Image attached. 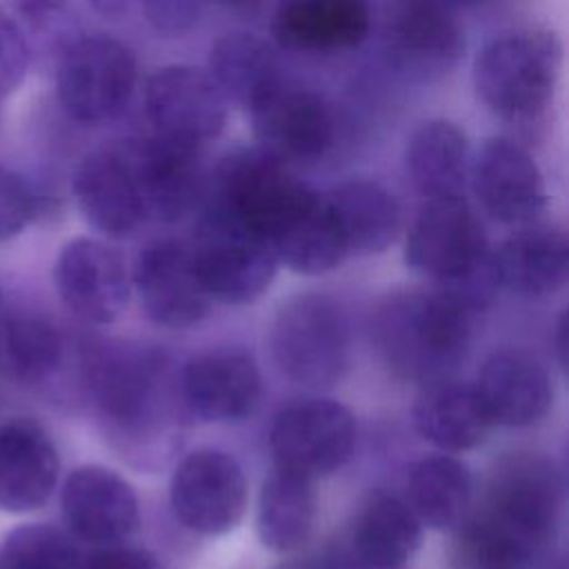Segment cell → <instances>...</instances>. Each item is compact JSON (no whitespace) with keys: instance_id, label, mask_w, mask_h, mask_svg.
<instances>
[{"instance_id":"cell-41","label":"cell","mask_w":569,"mask_h":569,"mask_svg":"<svg viewBox=\"0 0 569 569\" xmlns=\"http://www.w3.org/2000/svg\"><path fill=\"white\" fill-rule=\"evenodd\" d=\"M9 2L29 18H47L60 7L62 0H9Z\"/></svg>"},{"instance_id":"cell-42","label":"cell","mask_w":569,"mask_h":569,"mask_svg":"<svg viewBox=\"0 0 569 569\" xmlns=\"http://www.w3.org/2000/svg\"><path fill=\"white\" fill-rule=\"evenodd\" d=\"M89 2L104 16H120L133 4V0H89Z\"/></svg>"},{"instance_id":"cell-27","label":"cell","mask_w":569,"mask_h":569,"mask_svg":"<svg viewBox=\"0 0 569 569\" xmlns=\"http://www.w3.org/2000/svg\"><path fill=\"white\" fill-rule=\"evenodd\" d=\"M420 540L422 522L411 507L391 493H376L351 525L347 556L362 569H400L413 558Z\"/></svg>"},{"instance_id":"cell-6","label":"cell","mask_w":569,"mask_h":569,"mask_svg":"<svg viewBox=\"0 0 569 569\" xmlns=\"http://www.w3.org/2000/svg\"><path fill=\"white\" fill-rule=\"evenodd\" d=\"M562 47L551 31L529 29L491 40L476 58L480 100L505 120L538 116L556 89Z\"/></svg>"},{"instance_id":"cell-14","label":"cell","mask_w":569,"mask_h":569,"mask_svg":"<svg viewBox=\"0 0 569 569\" xmlns=\"http://www.w3.org/2000/svg\"><path fill=\"white\" fill-rule=\"evenodd\" d=\"M144 109L156 133L189 147L213 140L227 120V100L209 73L187 64L162 67L147 80Z\"/></svg>"},{"instance_id":"cell-45","label":"cell","mask_w":569,"mask_h":569,"mask_svg":"<svg viewBox=\"0 0 569 569\" xmlns=\"http://www.w3.org/2000/svg\"><path fill=\"white\" fill-rule=\"evenodd\" d=\"M440 2H445L447 7H451V9H460V7H471V4H478L480 0H440Z\"/></svg>"},{"instance_id":"cell-31","label":"cell","mask_w":569,"mask_h":569,"mask_svg":"<svg viewBox=\"0 0 569 569\" xmlns=\"http://www.w3.org/2000/svg\"><path fill=\"white\" fill-rule=\"evenodd\" d=\"M316 520L313 480L276 467L262 482L258 500V538L278 553L296 551L307 542Z\"/></svg>"},{"instance_id":"cell-5","label":"cell","mask_w":569,"mask_h":569,"mask_svg":"<svg viewBox=\"0 0 569 569\" xmlns=\"http://www.w3.org/2000/svg\"><path fill=\"white\" fill-rule=\"evenodd\" d=\"M278 369L296 385L329 389L351 362V331L342 307L325 293H300L287 300L269 331Z\"/></svg>"},{"instance_id":"cell-28","label":"cell","mask_w":569,"mask_h":569,"mask_svg":"<svg viewBox=\"0 0 569 569\" xmlns=\"http://www.w3.org/2000/svg\"><path fill=\"white\" fill-rule=\"evenodd\" d=\"M413 425L425 440L442 451H469L482 445L491 429L473 385L451 378L422 387L413 407Z\"/></svg>"},{"instance_id":"cell-25","label":"cell","mask_w":569,"mask_h":569,"mask_svg":"<svg viewBox=\"0 0 569 569\" xmlns=\"http://www.w3.org/2000/svg\"><path fill=\"white\" fill-rule=\"evenodd\" d=\"M325 204L347 256L380 253L400 233L402 209L396 196L373 180H347L325 196Z\"/></svg>"},{"instance_id":"cell-18","label":"cell","mask_w":569,"mask_h":569,"mask_svg":"<svg viewBox=\"0 0 569 569\" xmlns=\"http://www.w3.org/2000/svg\"><path fill=\"white\" fill-rule=\"evenodd\" d=\"M258 149L280 164L320 160L333 142V116L322 98L302 89H276L251 109Z\"/></svg>"},{"instance_id":"cell-30","label":"cell","mask_w":569,"mask_h":569,"mask_svg":"<svg viewBox=\"0 0 569 569\" xmlns=\"http://www.w3.org/2000/svg\"><path fill=\"white\" fill-rule=\"evenodd\" d=\"M467 136L447 120H429L418 127L405 151V169L427 200L462 196L469 178Z\"/></svg>"},{"instance_id":"cell-7","label":"cell","mask_w":569,"mask_h":569,"mask_svg":"<svg viewBox=\"0 0 569 569\" xmlns=\"http://www.w3.org/2000/svg\"><path fill=\"white\" fill-rule=\"evenodd\" d=\"M191 253L207 293L224 305L258 300L273 282L278 264L258 231L211 202L200 218Z\"/></svg>"},{"instance_id":"cell-12","label":"cell","mask_w":569,"mask_h":569,"mask_svg":"<svg viewBox=\"0 0 569 569\" xmlns=\"http://www.w3.org/2000/svg\"><path fill=\"white\" fill-rule=\"evenodd\" d=\"M385 42L393 64L418 80L445 76L465 51L456 9L440 0H391Z\"/></svg>"},{"instance_id":"cell-33","label":"cell","mask_w":569,"mask_h":569,"mask_svg":"<svg viewBox=\"0 0 569 569\" xmlns=\"http://www.w3.org/2000/svg\"><path fill=\"white\" fill-rule=\"evenodd\" d=\"M269 247L278 262L305 276L331 271L347 258L320 193L271 236Z\"/></svg>"},{"instance_id":"cell-10","label":"cell","mask_w":569,"mask_h":569,"mask_svg":"<svg viewBox=\"0 0 569 569\" xmlns=\"http://www.w3.org/2000/svg\"><path fill=\"white\" fill-rule=\"evenodd\" d=\"M351 411L327 398H307L282 409L271 427L269 447L276 467L307 476H329L353 453Z\"/></svg>"},{"instance_id":"cell-15","label":"cell","mask_w":569,"mask_h":569,"mask_svg":"<svg viewBox=\"0 0 569 569\" xmlns=\"http://www.w3.org/2000/svg\"><path fill=\"white\" fill-rule=\"evenodd\" d=\"M136 176L147 218L164 222L187 216L202 196V169L198 147H189L151 133L120 142Z\"/></svg>"},{"instance_id":"cell-13","label":"cell","mask_w":569,"mask_h":569,"mask_svg":"<svg viewBox=\"0 0 569 569\" xmlns=\"http://www.w3.org/2000/svg\"><path fill=\"white\" fill-rule=\"evenodd\" d=\"M131 287L144 316L160 327L198 325L211 307L191 247L178 240H158L144 247L136 258Z\"/></svg>"},{"instance_id":"cell-39","label":"cell","mask_w":569,"mask_h":569,"mask_svg":"<svg viewBox=\"0 0 569 569\" xmlns=\"http://www.w3.org/2000/svg\"><path fill=\"white\" fill-rule=\"evenodd\" d=\"M80 569H164V565L147 549L111 547L93 553Z\"/></svg>"},{"instance_id":"cell-19","label":"cell","mask_w":569,"mask_h":569,"mask_svg":"<svg viewBox=\"0 0 569 569\" xmlns=\"http://www.w3.org/2000/svg\"><path fill=\"white\" fill-rule=\"evenodd\" d=\"M62 513L69 529L93 545H113L138 525V498L131 485L100 465L71 471L62 487Z\"/></svg>"},{"instance_id":"cell-29","label":"cell","mask_w":569,"mask_h":569,"mask_svg":"<svg viewBox=\"0 0 569 569\" xmlns=\"http://www.w3.org/2000/svg\"><path fill=\"white\" fill-rule=\"evenodd\" d=\"M209 78L227 104L258 107L280 89V64L273 49L253 33H227L209 51Z\"/></svg>"},{"instance_id":"cell-2","label":"cell","mask_w":569,"mask_h":569,"mask_svg":"<svg viewBox=\"0 0 569 569\" xmlns=\"http://www.w3.org/2000/svg\"><path fill=\"white\" fill-rule=\"evenodd\" d=\"M562 507V480L540 453L498 462L480 507L458 525L460 569H529L551 542Z\"/></svg>"},{"instance_id":"cell-24","label":"cell","mask_w":569,"mask_h":569,"mask_svg":"<svg viewBox=\"0 0 569 569\" xmlns=\"http://www.w3.org/2000/svg\"><path fill=\"white\" fill-rule=\"evenodd\" d=\"M271 33L289 51H347L367 38L369 9L362 0H282Z\"/></svg>"},{"instance_id":"cell-17","label":"cell","mask_w":569,"mask_h":569,"mask_svg":"<svg viewBox=\"0 0 569 569\" xmlns=\"http://www.w3.org/2000/svg\"><path fill=\"white\" fill-rule=\"evenodd\" d=\"M469 178L485 213L502 224H529L547 202L538 164L507 138L485 140L469 162Z\"/></svg>"},{"instance_id":"cell-8","label":"cell","mask_w":569,"mask_h":569,"mask_svg":"<svg viewBox=\"0 0 569 569\" xmlns=\"http://www.w3.org/2000/svg\"><path fill=\"white\" fill-rule=\"evenodd\" d=\"M313 196V189L296 180L262 149L227 153L216 167L211 184V204L249 224L267 242Z\"/></svg>"},{"instance_id":"cell-36","label":"cell","mask_w":569,"mask_h":569,"mask_svg":"<svg viewBox=\"0 0 569 569\" xmlns=\"http://www.w3.org/2000/svg\"><path fill=\"white\" fill-rule=\"evenodd\" d=\"M33 196L27 184L4 167H0V242L13 238L29 222Z\"/></svg>"},{"instance_id":"cell-37","label":"cell","mask_w":569,"mask_h":569,"mask_svg":"<svg viewBox=\"0 0 569 569\" xmlns=\"http://www.w3.org/2000/svg\"><path fill=\"white\" fill-rule=\"evenodd\" d=\"M140 7L158 33L180 36L198 22L202 0H140Z\"/></svg>"},{"instance_id":"cell-1","label":"cell","mask_w":569,"mask_h":569,"mask_svg":"<svg viewBox=\"0 0 569 569\" xmlns=\"http://www.w3.org/2000/svg\"><path fill=\"white\" fill-rule=\"evenodd\" d=\"M91 391L109 442L133 467L153 471L180 449L191 413L164 351L138 345L98 351Z\"/></svg>"},{"instance_id":"cell-38","label":"cell","mask_w":569,"mask_h":569,"mask_svg":"<svg viewBox=\"0 0 569 569\" xmlns=\"http://www.w3.org/2000/svg\"><path fill=\"white\" fill-rule=\"evenodd\" d=\"M27 71V44L16 22L0 9V96L16 89Z\"/></svg>"},{"instance_id":"cell-32","label":"cell","mask_w":569,"mask_h":569,"mask_svg":"<svg viewBox=\"0 0 569 569\" xmlns=\"http://www.w3.org/2000/svg\"><path fill=\"white\" fill-rule=\"evenodd\" d=\"M407 493V505L422 525L456 529L471 505V471L453 456H425L409 471Z\"/></svg>"},{"instance_id":"cell-21","label":"cell","mask_w":569,"mask_h":569,"mask_svg":"<svg viewBox=\"0 0 569 569\" xmlns=\"http://www.w3.org/2000/svg\"><path fill=\"white\" fill-rule=\"evenodd\" d=\"M180 391L191 416L204 422H231L253 411L260 398V373L247 353L211 351L180 369Z\"/></svg>"},{"instance_id":"cell-26","label":"cell","mask_w":569,"mask_h":569,"mask_svg":"<svg viewBox=\"0 0 569 569\" xmlns=\"http://www.w3.org/2000/svg\"><path fill=\"white\" fill-rule=\"evenodd\" d=\"M498 287L518 296H549L569 273V244L558 227L531 224L509 236L493 251Z\"/></svg>"},{"instance_id":"cell-16","label":"cell","mask_w":569,"mask_h":569,"mask_svg":"<svg viewBox=\"0 0 569 569\" xmlns=\"http://www.w3.org/2000/svg\"><path fill=\"white\" fill-rule=\"evenodd\" d=\"M53 280L62 302L93 325L118 320L131 293L122 258L109 244L91 238H76L62 247Z\"/></svg>"},{"instance_id":"cell-20","label":"cell","mask_w":569,"mask_h":569,"mask_svg":"<svg viewBox=\"0 0 569 569\" xmlns=\"http://www.w3.org/2000/svg\"><path fill=\"white\" fill-rule=\"evenodd\" d=\"M473 389L491 425L502 427H529L542 420L553 402L547 367L522 349L491 353Z\"/></svg>"},{"instance_id":"cell-40","label":"cell","mask_w":569,"mask_h":569,"mask_svg":"<svg viewBox=\"0 0 569 569\" xmlns=\"http://www.w3.org/2000/svg\"><path fill=\"white\" fill-rule=\"evenodd\" d=\"M278 569H353V562L349 556H307V558H296L284 562Z\"/></svg>"},{"instance_id":"cell-34","label":"cell","mask_w":569,"mask_h":569,"mask_svg":"<svg viewBox=\"0 0 569 569\" xmlns=\"http://www.w3.org/2000/svg\"><path fill=\"white\" fill-rule=\"evenodd\" d=\"M80 556L67 533L51 525H22L0 549V569H80Z\"/></svg>"},{"instance_id":"cell-43","label":"cell","mask_w":569,"mask_h":569,"mask_svg":"<svg viewBox=\"0 0 569 569\" xmlns=\"http://www.w3.org/2000/svg\"><path fill=\"white\" fill-rule=\"evenodd\" d=\"M213 2H218L220 7L231 9V11H253L260 7L262 0H213Z\"/></svg>"},{"instance_id":"cell-23","label":"cell","mask_w":569,"mask_h":569,"mask_svg":"<svg viewBox=\"0 0 569 569\" xmlns=\"http://www.w3.org/2000/svg\"><path fill=\"white\" fill-rule=\"evenodd\" d=\"M58 469L56 445L36 420L11 418L0 425V509L22 513L44 505Z\"/></svg>"},{"instance_id":"cell-22","label":"cell","mask_w":569,"mask_h":569,"mask_svg":"<svg viewBox=\"0 0 569 569\" xmlns=\"http://www.w3.org/2000/svg\"><path fill=\"white\" fill-rule=\"evenodd\" d=\"M73 193L82 216L104 236H129L147 220L136 176L120 144L93 151L80 162Z\"/></svg>"},{"instance_id":"cell-4","label":"cell","mask_w":569,"mask_h":569,"mask_svg":"<svg viewBox=\"0 0 569 569\" xmlns=\"http://www.w3.org/2000/svg\"><path fill=\"white\" fill-rule=\"evenodd\" d=\"M405 258L413 271L431 278L436 289L473 316L498 289L493 249L462 196L427 200L409 229Z\"/></svg>"},{"instance_id":"cell-11","label":"cell","mask_w":569,"mask_h":569,"mask_svg":"<svg viewBox=\"0 0 569 569\" xmlns=\"http://www.w3.org/2000/svg\"><path fill=\"white\" fill-rule=\"evenodd\" d=\"M169 498L176 518L189 531L227 533L240 522L247 505L242 467L220 449H196L178 462Z\"/></svg>"},{"instance_id":"cell-35","label":"cell","mask_w":569,"mask_h":569,"mask_svg":"<svg viewBox=\"0 0 569 569\" xmlns=\"http://www.w3.org/2000/svg\"><path fill=\"white\" fill-rule=\"evenodd\" d=\"M4 349L11 369L22 380L47 378L60 360V338L56 329L38 316H13L4 329Z\"/></svg>"},{"instance_id":"cell-44","label":"cell","mask_w":569,"mask_h":569,"mask_svg":"<svg viewBox=\"0 0 569 569\" xmlns=\"http://www.w3.org/2000/svg\"><path fill=\"white\" fill-rule=\"evenodd\" d=\"M565 331H567V325H565V316L560 318V325H558V353H560V362L565 367Z\"/></svg>"},{"instance_id":"cell-3","label":"cell","mask_w":569,"mask_h":569,"mask_svg":"<svg viewBox=\"0 0 569 569\" xmlns=\"http://www.w3.org/2000/svg\"><path fill=\"white\" fill-rule=\"evenodd\" d=\"M473 313L440 289L389 293L373 313V342L393 376L407 382L451 378L467 358Z\"/></svg>"},{"instance_id":"cell-9","label":"cell","mask_w":569,"mask_h":569,"mask_svg":"<svg viewBox=\"0 0 569 569\" xmlns=\"http://www.w3.org/2000/svg\"><path fill=\"white\" fill-rule=\"evenodd\" d=\"M136 84L131 51L104 36L80 38L64 49L58 67V96L78 122L98 124L116 118Z\"/></svg>"}]
</instances>
